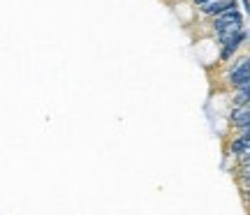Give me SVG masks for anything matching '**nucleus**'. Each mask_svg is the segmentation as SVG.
<instances>
[{
    "label": "nucleus",
    "instance_id": "1",
    "mask_svg": "<svg viewBox=\"0 0 250 215\" xmlns=\"http://www.w3.org/2000/svg\"><path fill=\"white\" fill-rule=\"evenodd\" d=\"M234 7H236L234 0H211V2H206L204 7H202V12L218 19V17H223L225 12H229V9H234Z\"/></svg>",
    "mask_w": 250,
    "mask_h": 215
},
{
    "label": "nucleus",
    "instance_id": "2",
    "mask_svg": "<svg viewBox=\"0 0 250 215\" xmlns=\"http://www.w3.org/2000/svg\"><path fill=\"white\" fill-rule=\"evenodd\" d=\"M248 77H250V56L248 58H241V60L232 67V72H229V83L234 86V83L248 79Z\"/></svg>",
    "mask_w": 250,
    "mask_h": 215
},
{
    "label": "nucleus",
    "instance_id": "3",
    "mask_svg": "<svg viewBox=\"0 0 250 215\" xmlns=\"http://www.w3.org/2000/svg\"><path fill=\"white\" fill-rule=\"evenodd\" d=\"M243 37H246V33H239L236 37H232V39H227V42H225L223 51H220V58H223V60H229V58H232V54L239 49V44L243 42Z\"/></svg>",
    "mask_w": 250,
    "mask_h": 215
},
{
    "label": "nucleus",
    "instance_id": "4",
    "mask_svg": "<svg viewBox=\"0 0 250 215\" xmlns=\"http://www.w3.org/2000/svg\"><path fill=\"white\" fill-rule=\"evenodd\" d=\"M234 88L236 90H248L250 88V77L248 79H243V81H239V83H234Z\"/></svg>",
    "mask_w": 250,
    "mask_h": 215
},
{
    "label": "nucleus",
    "instance_id": "5",
    "mask_svg": "<svg viewBox=\"0 0 250 215\" xmlns=\"http://www.w3.org/2000/svg\"><path fill=\"white\" fill-rule=\"evenodd\" d=\"M195 2H197V7H204L206 2H211V0H195Z\"/></svg>",
    "mask_w": 250,
    "mask_h": 215
},
{
    "label": "nucleus",
    "instance_id": "6",
    "mask_svg": "<svg viewBox=\"0 0 250 215\" xmlns=\"http://www.w3.org/2000/svg\"><path fill=\"white\" fill-rule=\"evenodd\" d=\"M243 185H246V190L250 188V176H248V178H243Z\"/></svg>",
    "mask_w": 250,
    "mask_h": 215
}]
</instances>
